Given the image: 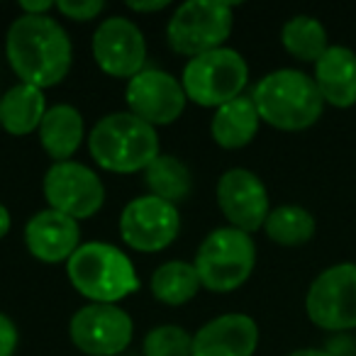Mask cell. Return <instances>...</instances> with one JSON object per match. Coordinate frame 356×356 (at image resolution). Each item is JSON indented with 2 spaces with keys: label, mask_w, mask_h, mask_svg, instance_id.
Wrapping results in <instances>:
<instances>
[{
  "label": "cell",
  "mask_w": 356,
  "mask_h": 356,
  "mask_svg": "<svg viewBox=\"0 0 356 356\" xmlns=\"http://www.w3.org/2000/svg\"><path fill=\"white\" fill-rule=\"evenodd\" d=\"M6 56L22 83L35 88L59 86L74 64L66 30L49 15H20L6 35Z\"/></svg>",
  "instance_id": "6da1fadb"
},
{
  "label": "cell",
  "mask_w": 356,
  "mask_h": 356,
  "mask_svg": "<svg viewBox=\"0 0 356 356\" xmlns=\"http://www.w3.org/2000/svg\"><path fill=\"white\" fill-rule=\"evenodd\" d=\"M252 100L261 122L283 132H300L322 118L325 100L315 79L296 69H278L266 74L252 90Z\"/></svg>",
  "instance_id": "7a4b0ae2"
},
{
  "label": "cell",
  "mask_w": 356,
  "mask_h": 356,
  "mask_svg": "<svg viewBox=\"0 0 356 356\" xmlns=\"http://www.w3.org/2000/svg\"><path fill=\"white\" fill-rule=\"evenodd\" d=\"M66 276L76 293L90 302L118 305L139 291V276L132 259L108 242H86L66 261Z\"/></svg>",
  "instance_id": "3957f363"
},
{
  "label": "cell",
  "mask_w": 356,
  "mask_h": 356,
  "mask_svg": "<svg viewBox=\"0 0 356 356\" xmlns=\"http://www.w3.org/2000/svg\"><path fill=\"white\" fill-rule=\"evenodd\" d=\"M88 152L100 168L113 173H137L159 156L156 127L132 113H110L88 134Z\"/></svg>",
  "instance_id": "277c9868"
},
{
  "label": "cell",
  "mask_w": 356,
  "mask_h": 356,
  "mask_svg": "<svg viewBox=\"0 0 356 356\" xmlns=\"http://www.w3.org/2000/svg\"><path fill=\"white\" fill-rule=\"evenodd\" d=\"M200 286L213 293H232L249 281L257 266L252 234L234 227H218L200 242L193 261Z\"/></svg>",
  "instance_id": "5b68a950"
},
{
  "label": "cell",
  "mask_w": 356,
  "mask_h": 356,
  "mask_svg": "<svg viewBox=\"0 0 356 356\" xmlns=\"http://www.w3.org/2000/svg\"><path fill=\"white\" fill-rule=\"evenodd\" d=\"M232 27V6L218 0H188L173 10L166 25V40L176 54L195 59L225 47Z\"/></svg>",
  "instance_id": "8992f818"
},
{
  "label": "cell",
  "mask_w": 356,
  "mask_h": 356,
  "mask_svg": "<svg viewBox=\"0 0 356 356\" xmlns=\"http://www.w3.org/2000/svg\"><path fill=\"white\" fill-rule=\"evenodd\" d=\"M249 81V66L239 51L229 47H220L208 54L188 59L181 76V83L188 95L200 108H222L225 103L244 95Z\"/></svg>",
  "instance_id": "52a82bcc"
},
{
  "label": "cell",
  "mask_w": 356,
  "mask_h": 356,
  "mask_svg": "<svg viewBox=\"0 0 356 356\" xmlns=\"http://www.w3.org/2000/svg\"><path fill=\"white\" fill-rule=\"evenodd\" d=\"M312 325L327 332L356 327V264H337L312 281L305 298Z\"/></svg>",
  "instance_id": "ba28073f"
},
{
  "label": "cell",
  "mask_w": 356,
  "mask_h": 356,
  "mask_svg": "<svg viewBox=\"0 0 356 356\" xmlns=\"http://www.w3.org/2000/svg\"><path fill=\"white\" fill-rule=\"evenodd\" d=\"M42 188L47 205L56 213L74 218L76 222L93 218L105 203V186L100 176L79 161L51 163Z\"/></svg>",
  "instance_id": "9c48e42d"
},
{
  "label": "cell",
  "mask_w": 356,
  "mask_h": 356,
  "mask_svg": "<svg viewBox=\"0 0 356 356\" xmlns=\"http://www.w3.org/2000/svg\"><path fill=\"white\" fill-rule=\"evenodd\" d=\"M178 232H181V215L176 205L156 195L129 200L120 213V237L134 252H163L176 242Z\"/></svg>",
  "instance_id": "30bf717a"
},
{
  "label": "cell",
  "mask_w": 356,
  "mask_h": 356,
  "mask_svg": "<svg viewBox=\"0 0 356 356\" xmlns=\"http://www.w3.org/2000/svg\"><path fill=\"white\" fill-rule=\"evenodd\" d=\"M69 337L86 356H118L132 344L134 322L120 305L88 302L71 317Z\"/></svg>",
  "instance_id": "8fae6325"
},
{
  "label": "cell",
  "mask_w": 356,
  "mask_h": 356,
  "mask_svg": "<svg viewBox=\"0 0 356 356\" xmlns=\"http://www.w3.org/2000/svg\"><path fill=\"white\" fill-rule=\"evenodd\" d=\"M124 100L134 118L144 120L152 127L176 122L186 110L188 95L184 83L161 69H144L127 81Z\"/></svg>",
  "instance_id": "7c38bea8"
},
{
  "label": "cell",
  "mask_w": 356,
  "mask_h": 356,
  "mask_svg": "<svg viewBox=\"0 0 356 356\" xmlns=\"http://www.w3.org/2000/svg\"><path fill=\"white\" fill-rule=\"evenodd\" d=\"M90 49L100 71L113 79H134L144 71L147 42L142 30L122 15H113L100 22Z\"/></svg>",
  "instance_id": "4fadbf2b"
},
{
  "label": "cell",
  "mask_w": 356,
  "mask_h": 356,
  "mask_svg": "<svg viewBox=\"0 0 356 356\" xmlns=\"http://www.w3.org/2000/svg\"><path fill=\"white\" fill-rule=\"evenodd\" d=\"M218 205L229 227L252 234L264 229L268 213V191L249 168H229L218 181Z\"/></svg>",
  "instance_id": "5bb4252c"
},
{
  "label": "cell",
  "mask_w": 356,
  "mask_h": 356,
  "mask_svg": "<svg viewBox=\"0 0 356 356\" xmlns=\"http://www.w3.org/2000/svg\"><path fill=\"white\" fill-rule=\"evenodd\" d=\"M27 252L44 264L69 261L81 247V227L74 218L47 208L35 213L25 225Z\"/></svg>",
  "instance_id": "9a60e30c"
},
{
  "label": "cell",
  "mask_w": 356,
  "mask_h": 356,
  "mask_svg": "<svg viewBox=\"0 0 356 356\" xmlns=\"http://www.w3.org/2000/svg\"><path fill=\"white\" fill-rule=\"evenodd\" d=\"M257 346L259 325L242 312L215 317L193 334V356H254Z\"/></svg>",
  "instance_id": "2e32d148"
},
{
  "label": "cell",
  "mask_w": 356,
  "mask_h": 356,
  "mask_svg": "<svg viewBox=\"0 0 356 356\" xmlns=\"http://www.w3.org/2000/svg\"><path fill=\"white\" fill-rule=\"evenodd\" d=\"M315 86L332 108L356 105V54L349 47H330L315 61Z\"/></svg>",
  "instance_id": "e0dca14e"
},
{
  "label": "cell",
  "mask_w": 356,
  "mask_h": 356,
  "mask_svg": "<svg viewBox=\"0 0 356 356\" xmlns=\"http://www.w3.org/2000/svg\"><path fill=\"white\" fill-rule=\"evenodd\" d=\"M44 90L30 83H17L0 95V127L13 137H27L37 132L47 115Z\"/></svg>",
  "instance_id": "ac0fdd59"
},
{
  "label": "cell",
  "mask_w": 356,
  "mask_h": 356,
  "mask_svg": "<svg viewBox=\"0 0 356 356\" xmlns=\"http://www.w3.org/2000/svg\"><path fill=\"white\" fill-rule=\"evenodd\" d=\"M40 142L44 152L56 161H71L76 152H79L81 142H83V118L74 105L59 103L54 108L47 110L44 120L40 124Z\"/></svg>",
  "instance_id": "d6986e66"
},
{
  "label": "cell",
  "mask_w": 356,
  "mask_h": 356,
  "mask_svg": "<svg viewBox=\"0 0 356 356\" xmlns=\"http://www.w3.org/2000/svg\"><path fill=\"white\" fill-rule=\"evenodd\" d=\"M259 124H261V118H259L252 95H239L215 110L210 134L222 149H242L257 137Z\"/></svg>",
  "instance_id": "ffe728a7"
},
{
  "label": "cell",
  "mask_w": 356,
  "mask_h": 356,
  "mask_svg": "<svg viewBox=\"0 0 356 356\" xmlns=\"http://www.w3.org/2000/svg\"><path fill=\"white\" fill-rule=\"evenodd\" d=\"M200 278L193 264L188 261H166L152 276V296L163 305H186L200 291Z\"/></svg>",
  "instance_id": "44dd1931"
},
{
  "label": "cell",
  "mask_w": 356,
  "mask_h": 356,
  "mask_svg": "<svg viewBox=\"0 0 356 356\" xmlns=\"http://www.w3.org/2000/svg\"><path fill=\"white\" fill-rule=\"evenodd\" d=\"M144 184L152 191L149 195H156V198L176 205L178 200H184L191 193L193 178H191L188 166L181 159L159 154L144 171Z\"/></svg>",
  "instance_id": "7402d4cb"
},
{
  "label": "cell",
  "mask_w": 356,
  "mask_h": 356,
  "mask_svg": "<svg viewBox=\"0 0 356 356\" xmlns=\"http://www.w3.org/2000/svg\"><path fill=\"white\" fill-rule=\"evenodd\" d=\"M315 218L300 205H278L268 213L264 232L281 247H300L315 237Z\"/></svg>",
  "instance_id": "603a6c76"
},
{
  "label": "cell",
  "mask_w": 356,
  "mask_h": 356,
  "mask_svg": "<svg viewBox=\"0 0 356 356\" xmlns=\"http://www.w3.org/2000/svg\"><path fill=\"white\" fill-rule=\"evenodd\" d=\"M283 49L300 61H320V56L330 49L327 30L320 20L310 15H296L283 25L281 30Z\"/></svg>",
  "instance_id": "cb8c5ba5"
},
{
  "label": "cell",
  "mask_w": 356,
  "mask_h": 356,
  "mask_svg": "<svg viewBox=\"0 0 356 356\" xmlns=\"http://www.w3.org/2000/svg\"><path fill=\"white\" fill-rule=\"evenodd\" d=\"M144 356H193V337L178 325H159L147 332Z\"/></svg>",
  "instance_id": "d4e9b609"
},
{
  "label": "cell",
  "mask_w": 356,
  "mask_h": 356,
  "mask_svg": "<svg viewBox=\"0 0 356 356\" xmlns=\"http://www.w3.org/2000/svg\"><path fill=\"white\" fill-rule=\"evenodd\" d=\"M56 10L64 17H69V20L88 22V20H95V17L105 10V3L103 0H59V3H56Z\"/></svg>",
  "instance_id": "484cf974"
},
{
  "label": "cell",
  "mask_w": 356,
  "mask_h": 356,
  "mask_svg": "<svg viewBox=\"0 0 356 356\" xmlns=\"http://www.w3.org/2000/svg\"><path fill=\"white\" fill-rule=\"evenodd\" d=\"M17 341H20L17 325L8 315H3V312H0V356H13V354H15Z\"/></svg>",
  "instance_id": "4316f807"
},
{
  "label": "cell",
  "mask_w": 356,
  "mask_h": 356,
  "mask_svg": "<svg viewBox=\"0 0 356 356\" xmlns=\"http://www.w3.org/2000/svg\"><path fill=\"white\" fill-rule=\"evenodd\" d=\"M56 3H49V0H40V3H20L22 15H32V17H42L49 15V10H54Z\"/></svg>",
  "instance_id": "83f0119b"
},
{
  "label": "cell",
  "mask_w": 356,
  "mask_h": 356,
  "mask_svg": "<svg viewBox=\"0 0 356 356\" xmlns=\"http://www.w3.org/2000/svg\"><path fill=\"white\" fill-rule=\"evenodd\" d=\"M127 8H129V10H134V13H159V10H166V8H168V0H147V3H139V0H129Z\"/></svg>",
  "instance_id": "f1b7e54d"
},
{
  "label": "cell",
  "mask_w": 356,
  "mask_h": 356,
  "mask_svg": "<svg viewBox=\"0 0 356 356\" xmlns=\"http://www.w3.org/2000/svg\"><path fill=\"white\" fill-rule=\"evenodd\" d=\"M10 225H13L10 213H8V208H6V205L0 203V239H3L8 232H10Z\"/></svg>",
  "instance_id": "f546056e"
},
{
  "label": "cell",
  "mask_w": 356,
  "mask_h": 356,
  "mask_svg": "<svg viewBox=\"0 0 356 356\" xmlns=\"http://www.w3.org/2000/svg\"><path fill=\"white\" fill-rule=\"evenodd\" d=\"M288 356H334L332 351H322V349H298L291 351Z\"/></svg>",
  "instance_id": "4dcf8cb0"
}]
</instances>
